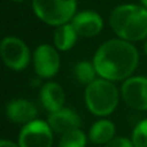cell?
<instances>
[{"instance_id":"cell-1","label":"cell","mask_w":147,"mask_h":147,"mask_svg":"<svg viewBox=\"0 0 147 147\" xmlns=\"http://www.w3.org/2000/svg\"><path fill=\"white\" fill-rule=\"evenodd\" d=\"M140 56L130 41L124 39H112L103 43L93 58L97 74L110 81L128 79L138 66Z\"/></svg>"},{"instance_id":"cell-2","label":"cell","mask_w":147,"mask_h":147,"mask_svg":"<svg viewBox=\"0 0 147 147\" xmlns=\"http://www.w3.org/2000/svg\"><path fill=\"white\" fill-rule=\"evenodd\" d=\"M110 26L120 39L143 40L147 38V8L134 4L119 5L111 12Z\"/></svg>"},{"instance_id":"cell-3","label":"cell","mask_w":147,"mask_h":147,"mask_svg":"<svg viewBox=\"0 0 147 147\" xmlns=\"http://www.w3.org/2000/svg\"><path fill=\"white\" fill-rule=\"evenodd\" d=\"M119 92L112 81L96 79L86 85L85 103L89 111L96 116H107L117 106Z\"/></svg>"},{"instance_id":"cell-4","label":"cell","mask_w":147,"mask_h":147,"mask_svg":"<svg viewBox=\"0 0 147 147\" xmlns=\"http://www.w3.org/2000/svg\"><path fill=\"white\" fill-rule=\"evenodd\" d=\"M32 9L39 20L58 27L75 17L76 0H32Z\"/></svg>"},{"instance_id":"cell-5","label":"cell","mask_w":147,"mask_h":147,"mask_svg":"<svg viewBox=\"0 0 147 147\" xmlns=\"http://www.w3.org/2000/svg\"><path fill=\"white\" fill-rule=\"evenodd\" d=\"M18 145L21 147H52L53 130L48 121L32 120L22 127L18 136Z\"/></svg>"},{"instance_id":"cell-6","label":"cell","mask_w":147,"mask_h":147,"mask_svg":"<svg viewBox=\"0 0 147 147\" xmlns=\"http://www.w3.org/2000/svg\"><path fill=\"white\" fill-rule=\"evenodd\" d=\"M0 53L5 66L16 71L23 70L30 62V51L27 45L14 36H8L1 41Z\"/></svg>"},{"instance_id":"cell-7","label":"cell","mask_w":147,"mask_h":147,"mask_svg":"<svg viewBox=\"0 0 147 147\" xmlns=\"http://www.w3.org/2000/svg\"><path fill=\"white\" fill-rule=\"evenodd\" d=\"M121 97L129 107L138 111L147 110V78H128L121 86Z\"/></svg>"},{"instance_id":"cell-8","label":"cell","mask_w":147,"mask_h":147,"mask_svg":"<svg viewBox=\"0 0 147 147\" xmlns=\"http://www.w3.org/2000/svg\"><path fill=\"white\" fill-rule=\"evenodd\" d=\"M61 59L56 49L49 44H41L34 52V67L40 78H53L59 70Z\"/></svg>"},{"instance_id":"cell-9","label":"cell","mask_w":147,"mask_h":147,"mask_svg":"<svg viewBox=\"0 0 147 147\" xmlns=\"http://www.w3.org/2000/svg\"><path fill=\"white\" fill-rule=\"evenodd\" d=\"M71 23L78 35L83 38H92L98 35L103 27V21L101 16L93 10H84L75 14Z\"/></svg>"},{"instance_id":"cell-10","label":"cell","mask_w":147,"mask_h":147,"mask_svg":"<svg viewBox=\"0 0 147 147\" xmlns=\"http://www.w3.org/2000/svg\"><path fill=\"white\" fill-rule=\"evenodd\" d=\"M48 124L54 133L65 134L71 130L79 129L81 124L80 116L71 109H61L56 112H51Z\"/></svg>"},{"instance_id":"cell-11","label":"cell","mask_w":147,"mask_h":147,"mask_svg":"<svg viewBox=\"0 0 147 147\" xmlns=\"http://www.w3.org/2000/svg\"><path fill=\"white\" fill-rule=\"evenodd\" d=\"M7 117L16 124H28L38 115L35 105L27 99H13L7 105Z\"/></svg>"},{"instance_id":"cell-12","label":"cell","mask_w":147,"mask_h":147,"mask_svg":"<svg viewBox=\"0 0 147 147\" xmlns=\"http://www.w3.org/2000/svg\"><path fill=\"white\" fill-rule=\"evenodd\" d=\"M40 101L45 110L49 112H56L63 109L65 92L62 86L57 83H47L40 90Z\"/></svg>"},{"instance_id":"cell-13","label":"cell","mask_w":147,"mask_h":147,"mask_svg":"<svg viewBox=\"0 0 147 147\" xmlns=\"http://www.w3.org/2000/svg\"><path fill=\"white\" fill-rule=\"evenodd\" d=\"M115 125L110 120H99L94 123L89 130V141L96 145H107L110 141L114 140Z\"/></svg>"},{"instance_id":"cell-14","label":"cell","mask_w":147,"mask_h":147,"mask_svg":"<svg viewBox=\"0 0 147 147\" xmlns=\"http://www.w3.org/2000/svg\"><path fill=\"white\" fill-rule=\"evenodd\" d=\"M78 32L74 28L72 23H65L57 27L54 31V45L59 51H69L75 45L78 40Z\"/></svg>"},{"instance_id":"cell-15","label":"cell","mask_w":147,"mask_h":147,"mask_svg":"<svg viewBox=\"0 0 147 147\" xmlns=\"http://www.w3.org/2000/svg\"><path fill=\"white\" fill-rule=\"evenodd\" d=\"M96 75L98 74L93 62L81 61L75 66V76L81 84H85V85L90 84L92 81L96 80Z\"/></svg>"},{"instance_id":"cell-16","label":"cell","mask_w":147,"mask_h":147,"mask_svg":"<svg viewBox=\"0 0 147 147\" xmlns=\"http://www.w3.org/2000/svg\"><path fill=\"white\" fill-rule=\"evenodd\" d=\"M85 146H86V136L80 129H75L69 133L62 134L58 142V147H85Z\"/></svg>"},{"instance_id":"cell-17","label":"cell","mask_w":147,"mask_h":147,"mask_svg":"<svg viewBox=\"0 0 147 147\" xmlns=\"http://www.w3.org/2000/svg\"><path fill=\"white\" fill-rule=\"evenodd\" d=\"M132 142L134 147H147V119L142 120L134 128L132 134Z\"/></svg>"},{"instance_id":"cell-18","label":"cell","mask_w":147,"mask_h":147,"mask_svg":"<svg viewBox=\"0 0 147 147\" xmlns=\"http://www.w3.org/2000/svg\"><path fill=\"white\" fill-rule=\"evenodd\" d=\"M105 147H134L133 142L124 137H115L112 141H110Z\"/></svg>"},{"instance_id":"cell-19","label":"cell","mask_w":147,"mask_h":147,"mask_svg":"<svg viewBox=\"0 0 147 147\" xmlns=\"http://www.w3.org/2000/svg\"><path fill=\"white\" fill-rule=\"evenodd\" d=\"M0 147H21V146L17 145V143H14V142H10V141L3 140L1 142H0Z\"/></svg>"},{"instance_id":"cell-20","label":"cell","mask_w":147,"mask_h":147,"mask_svg":"<svg viewBox=\"0 0 147 147\" xmlns=\"http://www.w3.org/2000/svg\"><path fill=\"white\" fill-rule=\"evenodd\" d=\"M141 3H142V5L145 8H147V0H141Z\"/></svg>"},{"instance_id":"cell-21","label":"cell","mask_w":147,"mask_h":147,"mask_svg":"<svg viewBox=\"0 0 147 147\" xmlns=\"http://www.w3.org/2000/svg\"><path fill=\"white\" fill-rule=\"evenodd\" d=\"M143 49H145V53H146V56H147V40L145 41V47H143Z\"/></svg>"},{"instance_id":"cell-22","label":"cell","mask_w":147,"mask_h":147,"mask_svg":"<svg viewBox=\"0 0 147 147\" xmlns=\"http://www.w3.org/2000/svg\"><path fill=\"white\" fill-rule=\"evenodd\" d=\"M14 1H21V0H14Z\"/></svg>"}]
</instances>
